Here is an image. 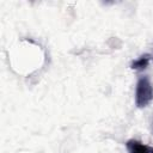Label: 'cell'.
<instances>
[{
  "label": "cell",
  "mask_w": 153,
  "mask_h": 153,
  "mask_svg": "<svg viewBox=\"0 0 153 153\" xmlns=\"http://www.w3.org/2000/svg\"><path fill=\"white\" fill-rule=\"evenodd\" d=\"M153 99V86L148 78L142 76L136 82L135 88V104L139 108L146 106Z\"/></svg>",
  "instance_id": "cell-1"
},
{
  "label": "cell",
  "mask_w": 153,
  "mask_h": 153,
  "mask_svg": "<svg viewBox=\"0 0 153 153\" xmlns=\"http://www.w3.org/2000/svg\"><path fill=\"white\" fill-rule=\"evenodd\" d=\"M128 153H153V148L136 140H129L126 143Z\"/></svg>",
  "instance_id": "cell-2"
},
{
  "label": "cell",
  "mask_w": 153,
  "mask_h": 153,
  "mask_svg": "<svg viewBox=\"0 0 153 153\" xmlns=\"http://www.w3.org/2000/svg\"><path fill=\"white\" fill-rule=\"evenodd\" d=\"M148 61H149V59L147 56H141V57H139L137 60H135L131 63V68L133 69H143V68L147 67Z\"/></svg>",
  "instance_id": "cell-3"
}]
</instances>
